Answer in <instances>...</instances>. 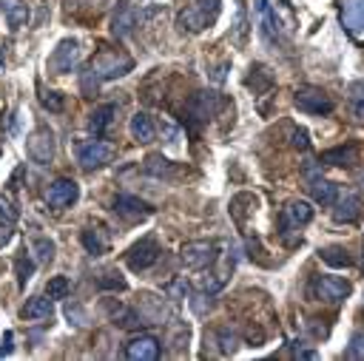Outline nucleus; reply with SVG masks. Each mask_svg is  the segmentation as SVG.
I'll return each mask as SVG.
<instances>
[{"mask_svg":"<svg viewBox=\"0 0 364 361\" xmlns=\"http://www.w3.org/2000/svg\"><path fill=\"white\" fill-rule=\"evenodd\" d=\"M88 68L94 71V77H97L100 82H105V80L125 77V74L134 68V60H131L125 51H119V48H108V45H102V48L91 57Z\"/></svg>","mask_w":364,"mask_h":361,"instance_id":"nucleus-1","label":"nucleus"},{"mask_svg":"<svg viewBox=\"0 0 364 361\" xmlns=\"http://www.w3.org/2000/svg\"><path fill=\"white\" fill-rule=\"evenodd\" d=\"M219 14V0H193L191 6H185L176 17V26L188 34H199L205 31Z\"/></svg>","mask_w":364,"mask_h":361,"instance_id":"nucleus-2","label":"nucleus"},{"mask_svg":"<svg viewBox=\"0 0 364 361\" xmlns=\"http://www.w3.org/2000/svg\"><path fill=\"white\" fill-rule=\"evenodd\" d=\"M350 281L338 279V276H313L310 279V296L324 301V304H338L350 296Z\"/></svg>","mask_w":364,"mask_h":361,"instance_id":"nucleus-3","label":"nucleus"},{"mask_svg":"<svg viewBox=\"0 0 364 361\" xmlns=\"http://www.w3.org/2000/svg\"><path fill=\"white\" fill-rule=\"evenodd\" d=\"M293 105H296L301 114H313V117H321V114H330V111H333V99H330L321 88H316V85H301V88H296Z\"/></svg>","mask_w":364,"mask_h":361,"instance_id":"nucleus-4","label":"nucleus"},{"mask_svg":"<svg viewBox=\"0 0 364 361\" xmlns=\"http://www.w3.org/2000/svg\"><path fill=\"white\" fill-rule=\"evenodd\" d=\"M179 259L185 267L191 270H205L208 264H213L216 259V244L208 242V239H193V242H185L179 247Z\"/></svg>","mask_w":364,"mask_h":361,"instance_id":"nucleus-5","label":"nucleus"},{"mask_svg":"<svg viewBox=\"0 0 364 361\" xmlns=\"http://www.w3.org/2000/svg\"><path fill=\"white\" fill-rule=\"evenodd\" d=\"M80 60H82L80 43H77V40H60L57 48H54L51 57H48V68H51L54 74H68V71H74V68L80 65Z\"/></svg>","mask_w":364,"mask_h":361,"instance_id":"nucleus-6","label":"nucleus"},{"mask_svg":"<svg viewBox=\"0 0 364 361\" xmlns=\"http://www.w3.org/2000/svg\"><path fill=\"white\" fill-rule=\"evenodd\" d=\"M114 156V145L111 142H102V139H88L77 148V162L85 168V171H94V168H102L108 165Z\"/></svg>","mask_w":364,"mask_h":361,"instance_id":"nucleus-7","label":"nucleus"},{"mask_svg":"<svg viewBox=\"0 0 364 361\" xmlns=\"http://www.w3.org/2000/svg\"><path fill=\"white\" fill-rule=\"evenodd\" d=\"M159 253H162V250H159V242H156L154 236H142L136 244L128 247L125 262H128L131 270H148L151 264H156Z\"/></svg>","mask_w":364,"mask_h":361,"instance_id":"nucleus-8","label":"nucleus"},{"mask_svg":"<svg viewBox=\"0 0 364 361\" xmlns=\"http://www.w3.org/2000/svg\"><path fill=\"white\" fill-rule=\"evenodd\" d=\"M26 153L37 165H48L54 159V134L48 128H37L26 136Z\"/></svg>","mask_w":364,"mask_h":361,"instance_id":"nucleus-9","label":"nucleus"},{"mask_svg":"<svg viewBox=\"0 0 364 361\" xmlns=\"http://www.w3.org/2000/svg\"><path fill=\"white\" fill-rule=\"evenodd\" d=\"M77 196H80V185H77L74 179H68V176H60V179H54V182L46 188V202H48V208H54V210L71 208V205L77 202Z\"/></svg>","mask_w":364,"mask_h":361,"instance_id":"nucleus-10","label":"nucleus"},{"mask_svg":"<svg viewBox=\"0 0 364 361\" xmlns=\"http://www.w3.org/2000/svg\"><path fill=\"white\" fill-rule=\"evenodd\" d=\"M310 219H313V205H310V202H304V199L290 202V205L282 210V239H284L287 244H293L290 230H299V227L307 225Z\"/></svg>","mask_w":364,"mask_h":361,"instance_id":"nucleus-11","label":"nucleus"},{"mask_svg":"<svg viewBox=\"0 0 364 361\" xmlns=\"http://www.w3.org/2000/svg\"><path fill=\"white\" fill-rule=\"evenodd\" d=\"M159 352H162V344L151 333H139L125 344V358L128 361H156Z\"/></svg>","mask_w":364,"mask_h":361,"instance_id":"nucleus-12","label":"nucleus"},{"mask_svg":"<svg viewBox=\"0 0 364 361\" xmlns=\"http://www.w3.org/2000/svg\"><path fill=\"white\" fill-rule=\"evenodd\" d=\"M358 216H361V196L355 190L336 193V199H333V219L344 222V225H353Z\"/></svg>","mask_w":364,"mask_h":361,"instance_id":"nucleus-13","label":"nucleus"},{"mask_svg":"<svg viewBox=\"0 0 364 361\" xmlns=\"http://www.w3.org/2000/svg\"><path fill=\"white\" fill-rule=\"evenodd\" d=\"M216 108H219V97H216L213 91H196V94L188 99V117H191L193 122L210 119V117L216 114Z\"/></svg>","mask_w":364,"mask_h":361,"instance_id":"nucleus-14","label":"nucleus"},{"mask_svg":"<svg viewBox=\"0 0 364 361\" xmlns=\"http://www.w3.org/2000/svg\"><path fill=\"white\" fill-rule=\"evenodd\" d=\"M114 210H117V216H122L125 222H139V219L151 216V208H148L142 199L131 196V193H119V196L114 199Z\"/></svg>","mask_w":364,"mask_h":361,"instance_id":"nucleus-15","label":"nucleus"},{"mask_svg":"<svg viewBox=\"0 0 364 361\" xmlns=\"http://www.w3.org/2000/svg\"><path fill=\"white\" fill-rule=\"evenodd\" d=\"M105 310H108V316L119 324V327H142V324H151L142 313H136V310H131V307H125V304H114V301H105Z\"/></svg>","mask_w":364,"mask_h":361,"instance_id":"nucleus-16","label":"nucleus"},{"mask_svg":"<svg viewBox=\"0 0 364 361\" xmlns=\"http://www.w3.org/2000/svg\"><path fill=\"white\" fill-rule=\"evenodd\" d=\"M136 20H139L136 9H134L131 3H125V0H122V3L117 6V14H114V26H111V31H114L117 37H128V34L134 31Z\"/></svg>","mask_w":364,"mask_h":361,"instance_id":"nucleus-17","label":"nucleus"},{"mask_svg":"<svg viewBox=\"0 0 364 361\" xmlns=\"http://www.w3.org/2000/svg\"><path fill=\"white\" fill-rule=\"evenodd\" d=\"M128 131H131V136L136 139V142H154V136H156V125H154V119L145 114V111H136L134 117H131V122H128Z\"/></svg>","mask_w":364,"mask_h":361,"instance_id":"nucleus-18","label":"nucleus"},{"mask_svg":"<svg viewBox=\"0 0 364 361\" xmlns=\"http://www.w3.org/2000/svg\"><path fill=\"white\" fill-rule=\"evenodd\" d=\"M0 11L6 14L9 28H14V31L28 23V6L23 0H0Z\"/></svg>","mask_w":364,"mask_h":361,"instance_id":"nucleus-19","label":"nucleus"},{"mask_svg":"<svg viewBox=\"0 0 364 361\" xmlns=\"http://www.w3.org/2000/svg\"><path fill=\"white\" fill-rule=\"evenodd\" d=\"M307 188H310L313 202H318V205H333V199H336V193H338V185L330 182V179H324V176H313Z\"/></svg>","mask_w":364,"mask_h":361,"instance_id":"nucleus-20","label":"nucleus"},{"mask_svg":"<svg viewBox=\"0 0 364 361\" xmlns=\"http://www.w3.org/2000/svg\"><path fill=\"white\" fill-rule=\"evenodd\" d=\"M51 313H54V304H51L48 296H34V298H28V301L23 304V318H28V321L51 318Z\"/></svg>","mask_w":364,"mask_h":361,"instance_id":"nucleus-21","label":"nucleus"},{"mask_svg":"<svg viewBox=\"0 0 364 361\" xmlns=\"http://www.w3.org/2000/svg\"><path fill=\"white\" fill-rule=\"evenodd\" d=\"M114 114H117V105H100V108H94L91 111V117H88V131L94 134V136H100V134H105V128L114 122Z\"/></svg>","mask_w":364,"mask_h":361,"instance_id":"nucleus-22","label":"nucleus"},{"mask_svg":"<svg viewBox=\"0 0 364 361\" xmlns=\"http://www.w3.org/2000/svg\"><path fill=\"white\" fill-rule=\"evenodd\" d=\"M82 247L91 256H102L108 250V233L102 227H85L82 230Z\"/></svg>","mask_w":364,"mask_h":361,"instance_id":"nucleus-23","label":"nucleus"},{"mask_svg":"<svg viewBox=\"0 0 364 361\" xmlns=\"http://www.w3.org/2000/svg\"><path fill=\"white\" fill-rule=\"evenodd\" d=\"M318 256H321L330 267H353V256H350L341 244H330V247L318 250Z\"/></svg>","mask_w":364,"mask_h":361,"instance_id":"nucleus-24","label":"nucleus"},{"mask_svg":"<svg viewBox=\"0 0 364 361\" xmlns=\"http://www.w3.org/2000/svg\"><path fill=\"white\" fill-rule=\"evenodd\" d=\"M321 162H327V165H353L355 162V148L353 145H341V148H330V151H324L321 153Z\"/></svg>","mask_w":364,"mask_h":361,"instance_id":"nucleus-25","label":"nucleus"},{"mask_svg":"<svg viewBox=\"0 0 364 361\" xmlns=\"http://www.w3.org/2000/svg\"><path fill=\"white\" fill-rule=\"evenodd\" d=\"M162 293H165L168 298H173V301L188 298V296H191V281H188L185 276H176V279H171V281L162 287Z\"/></svg>","mask_w":364,"mask_h":361,"instance_id":"nucleus-26","label":"nucleus"},{"mask_svg":"<svg viewBox=\"0 0 364 361\" xmlns=\"http://www.w3.org/2000/svg\"><path fill=\"white\" fill-rule=\"evenodd\" d=\"M31 253L37 262H51L54 259V242L48 236H34L31 239Z\"/></svg>","mask_w":364,"mask_h":361,"instance_id":"nucleus-27","label":"nucleus"},{"mask_svg":"<svg viewBox=\"0 0 364 361\" xmlns=\"http://www.w3.org/2000/svg\"><path fill=\"white\" fill-rule=\"evenodd\" d=\"M71 293V281L65 276H51L48 284H46V296L54 301V298H68Z\"/></svg>","mask_w":364,"mask_h":361,"instance_id":"nucleus-28","label":"nucleus"},{"mask_svg":"<svg viewBox=\"0 0 364 361\" xmlns=\"http://www.w3.org/2000/svg\"><path fill=\"white\" fill-rule=\"evenodd\" d=\"M145 173H151V176H168L171 173V159H165L162 153H151L145 159Z\"/></svg>","mask_w":364,"mask_h":361,"instance_id":"nucleus-29","label":"nucleus"},{"mask_svg":"<svg viewBox=\"0 0 364 361\" xmlns=\"http://www.w3.org/2000/svg\"><path fill=\"white\" fill-rule=\"evenodd\" d=\"M216 341H219V352H222V355H233V352H236L239 338H236V333H233L230 327H219V330H216Z\"/></svg>","mask_w":364,"mask_h":361,"instance_id":"nucleus-30","label":"nucleus"},{"mask_svg":"<svg viewBox=\"0 0 364 361\" xmlns=\"http://www.w3.org/2000/svg\"><path fill=\"white\" fill-rule=\"evenodd\" d=\"M14 270H17V281H20V287H26V281H28L31 273H34V259H31L28 253H20L17 262H14Z\"/></svg>","mask_w":364,"mask_h":361,"instance_id":"nucleus-31","label":"nucleus"},{"mask_svg":"<svg viewBox=\"0 0 364 361\" xmlns=\"http://www.w3.org/2000/svg\"><path fill=\"white\" fill-rule=\"evenodd\" d=\"M347 358L364 361V330L353 333V338H350V344H347Z\"/></svg>","mask_w":364,"mask_h":361,"instance_id":"nucleus-32","label":"nucleus"},{"mask_svg":"<svg viewBox=\"0 0 364 361\" xmlns=\"http://www.w3.org/2000/svg\"><path fill=\"white\" fill-rule=\"evenodd\" d=\"M17 208H14V202L9 199V196H3L0 193V222H6V225H14L17 222Z\"/></svg>","mask_w":364,"mask_h":361,"instance_id":"nucleus-33","label":"nucleus"},{"mask_svg":"<svg viewBox=\"0 0 364 361\" xmlns=\"http://www.w3.org/2000/svg\"><path fill=\"white\" fill-rule=\"evenodd\" d=\"M100 290H125V279H119V273H105L97 279Z\"/></svg>","mask_w":364,"mask_h":361,"instance_id":"nucleus-34","label":"nucleus"},{"mask_svg":"<svg viewBox=\"0 0 364 361\" xmlns=\"http://www.w3.org/2000/svg\"><path fill=\"white\" fill-rule=\"evenodd\" d=\"M40 102H43V108H48V111H63V94H60V91H46V94H40Z\"/></svg>","mask_w":364,"mask_h":361,"instance_id":"nucleus-35","label":"nucleus"},{"mask_svg":"<svg viewBox=\"0 0 364 361\" xmlns=\"http://www.w3.org/2000/svg\"><path fill=\"white\" fill-rule=\"evenodd\" d=\"M290 142H293V148H307V131L304 128H293V134H290Z\"/></svg>","mask_w":364,"mask_h":361,"instance_id":"nucleus-36","label":"nucleus"},{"mask_svg":"<svg viewBox=\"0 0 364 361\" xmlns=\"http://www.w3.org/2000/svg\"><path fill=\"white\" fill-rule=\"evenodd\" d=\"M350 111H353V117H355L358 122H364V94L353 97V102H350Z\"/></svg>","mask_w":364,"mask_h":361,"instance_id":"nucleus-37","label":"nucleus"},{"mask_svg":"<svg viewBox=\"0 0 364 361\" xmlns=\"http://www.w3.org/2000/svg\"><path fill=\"white\" fill-rule=\"evenodd\" d=\"M11 341H14V333H11V330H6V333H3V341H0V358L11 355Z\"/></svg>","mask_w":364,"mask_h":361,"instance_id":"nucleus-38","label":"nucleus"},{"mask_svg":"<svg viewBox=\"0 0 364 361\" xmlns=\"http://www.w3.org/2000/svg\"><path fill=\"white\" fill-rule=\"evenodd\" d=\"M11 227H14V225H6V222H0V247L11 242V233H14Z\"/></svg>","mask_w":364,"mask_h":361,"instance_id":"nucleus-39","label":"nucleus"},{"mask_svg":"<svg viewBox=\"0 0 364 361\" xmlns=\"http://www.w3.org/2000/svg\"><path fill=\"white\" fill-rule=\"evenodd\" d=\"M65 316H68V318L74 316V318H77L74 324H85V316H82V310H80V307H71V304H68V310H65Z\"/></svg>","mask_w":364,"mask_h":361,"instance_id":"nucleus-40","label":"nucleus"},{"mask_svg":"<svg viewBox=\"0 0 364 361\" xmlns=\"http://www.w3.org/2000/svg\"><path fill=\"white\" fill-rule=\"evenodd\" d=\"M361 270H364V253H361Z\"/></svg>","mask_w":364,"mask_h":361,"instance_id":"nucleus-41","label":"nucleus"},{"mask_svg":"<svg viewBox=\"0 0 364 361\" xmlns=\"http://www.w3.org/2000/svg\"><path fill=\"white\" fill-rule=\"evenodd\" d=\"M0 65H3V51H0Z\"/></svg>","mask_w":364,"mask_h":361,"instance_id":"nucleus-42","label":"nucleus"}]
</instances>
